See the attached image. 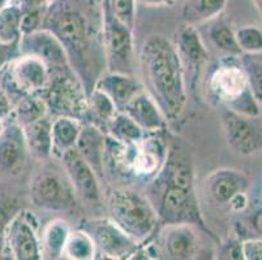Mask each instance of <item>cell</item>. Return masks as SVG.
<instances>
[{"instance_id": "2", "label": "cell", "mask_w": 262, "mask_h": 260, "mask_svg": "<svg viewBox=\"0 0 262 260\" xmlns=\"http://www.w3.org/2000/svg\"><path fill=\"white\" fill-rule=\"evenodd\" d=\"M147 195L158 214L161 225L190 224L216 240L202 215L196 190V173L188 146L180 139L168 142L167 159L149 183Z\"/></svg>"}, {"instance_id": "17", "label": "cell", "mask_w": 262, "mask_h": 260, "mask_svg": "<svg viewBox=\"0 0 262 260\" xmlns=\"http://www.w3.org/2000/svg\"><path fill=\"white\" fill-rule=\"evenodd\" d=\"M249 178L244 172L233 168H219L209 173L202 183L205 197L218 208H228L231 200L240 193H247Z\"/></svg>"}, {"instance_id": "21", "label": "cell", "mask_w": 262, "mask_h": 260, "mask_svg": "<svg viewBox=\"0 0 262 260\" xmlns=\"http://www.w3.org/2000/svg\"><path fill=\"white\" fill-rule=\"evenodd\" d=\"M121 112L128 114L147 134L167 130L168 123L163 112L146 90L136 95Z\"/></svg>"}, {"instance_id": "43", "label": "cell", "mask_w": 262, "mask_h": 260, "mask_svg": "<svg viewBox=\"0 0 262 260\" xmlns=\"http://www.w3.org/2000/svg\"><path fill=\"white\" fill-rule=\"evenodd\" d=\"M248 207V195L247 193H240L236 197L233 198L232 200L228 204V208L233 214H239V212H243Z\"/></svg>"}, {"instance_id": "50", "label": "cell", "mask_w": 262, "mask_h": 260, "mask_svg": "<svg viewBox=\"0 0 262 260\" xmlns=\"http://www.w3.org/2000/svg\"><path fill=\"white\" fill-rule=\"evenodd\" d=\"M51 2H54V0H51Z\"/></svg>"}, {"instance_id": "8", "label": "cell", "mask_w": 262, "mask_h": 260, "mask_svg": "<svg viewBox=\"0 0 262 260\" xmlns=\"http://www.w3.org/2000/svg\"><path fill=\"white\" fill-rule=\"evenodd\" d=\"M50 77L51 72L40 59L21 54L0 73V86L15 104L26 95L39 94L47 86Z\"/></svg>"}, {"instance_id": "4", "label": "cell", "mask_w": 262, "mask_h": 260, "mask_svg": "<svg viewBox=\"0 0 262 260\" xmlns=\"http://www.w3.org/2000/svg\"><path fill=\"white\" fill-rule=\"evenodd\" d=\"M163 133L146 134L135 143H121L106 135L104 171L123 180L149 185L167 159L168 140Z\"/></svg>"}, {"instance_id": "33", "label": "cell", "mask_w": 262, "mask_h": 260, "mask_svg": "<svg viewBox=\"0 0 262 260\" xmlns=\"http://www.w3.org/2000/svg\"><path fill=\"white\" fill-rule=\"evenodd\" d=\"M21 35V8L15 4L0 12V42L17 43Z\"/></svg>"}, {"instance_id": "26", "label": "cell", "mask_w": 262, "mask_h": 260, "mask_svg": "<svg viewBox=\"0 0 262 260\" xmlns=\"http://www.w3.org/2000/svg\"><path fill=\"white\" fill-rule=\"evenodd\" d=\"M227 3L228 0H184L180 14L184 23L196 26L221 17Z\"/></svg>"}, {"instance_id": "45", "label": "cell", "mask_w": 262, "mask_h": 260, "mask_svg": "<svg viewBox=\"0 0 262 260\" xmlns=\"http://www.w3.org/2000/svg\"><path fill=\"white\" fill-rule=\"evenodd\" d=\"M252 225L258 233H262V209L257 211L252 218Z\"/></svg>"}, {"instance_id": "38", "label": "cell", "mask_w": 262, "mask_h": 260, "mask_svg": "<svg viewBox=\"0 0 262 260\" xmlns=\"http://www.w3.org/2000/svg\"><path fill=\"white\" fill-rule=\"evenodd\" d=\"M244 260H262V238H249L242 242Z\"/></svg>"}, {"instance_id": "16", "label": "cell", "mask_w": 262, "mask_h": 260, "mask_svg": "<svg viewBox=\"0 0 262 260\" xmlns=\"http://www.w3.org/2000/svg\"><path fill=\"white\" fill-rule=\"evenodd\" d=\"M20 51L24 55H33L40 59L49 66L51 73L72 69L63 44L47 29L40 28L23 35L20 39Z\"/></svg>"}, {"instance_id": "20", "label": "cell", "mask_w": 262, "mask_h": 260, "mask_svg": "<svg viewBox=\"0 0 262 260\" xmlns=\"http://www.w3.org/2000/svg\"><path fill=\"white\" fill-rule=\"evenodd\" d=\"M94 87L103 91L120 112L136 95L145 90L142 81L137 80L135 75L107 70L97 80Z\"/></svg>"}, {"instance_id": "46", "label": "cell", "mask_w": 262, "mask_h": 260, "mask_svg": "<svg viewBox=\"0 0 262 260\" xmlns=\"http://www.w3.org/2000/svg\"><path fill=\"white\" fill-rule=\"evenodd\" d=\"M0 259H9L8 250H7V243L4 234H0Z\"/></svg>"}, {"instance_id": "19", "label": "cell", "mask_w": 262, "mask_h": 260, "mask_svg": "<svg viewBox=\"0 0 262 260\" xmlns=\"http://www.w3.org/2000/svg\"><path fill=\"white\" fill-rule=\"evenodd\" d=\"M28 152L23 128L8 119L3 134L0 135V171L9 175L18 173L25 166Z\"/></svg>"}, {"instance_id": "12", "label": "cell", "mask_w": 262, "mask_h": 260, "mask_svg": "<svg viewBox=\"0 0 262 260\" xmlns=\"http://www.w3.org/2000/svg\"><path fill=\"white\" fill-rule=\"evenodd\" d=\"M221 123L227 146L235 154L252 156L262 150V120L221 108Z\"/></svg>"}, {"instance_id": "24", "label": "cell", "mask_w": 262, "mask_h": 260, "mask_svg": "<svg viewBox=\"0 0 262 260\" xmlns=\"http://www.w3.org/2000/svg\"><path fill=\"white\" fill-rule=\"evenodd\" d=\"M52 117L50 114L35 120L25 126H21L25 137L26 146L30 154L38 159L52 157V139H51Z\"/></svg>"}, {"instance_id": "11", "label": "cell", "mask_w": 262, "mask_h": 260, "mask_svg": "<svg viewBox=\"0 0 262 260\" xmlns=\"http://www.w3.org/2000/svg\"><path fill=\"white\" fill-rule=\"evenodd\" d=\"M9 259L42 260L39 220L29 209H18L4 230Z\"/></svg>"}, {"instance_id": "10", "label": "cell", "mask_w": 262, "mask_h": 260, "mask_svg": "<svg viewBox=\"0 0 262 260\" xmlns=\"http://www.w3.org/2000/svg\"><path fill=\"white\" fill-rule=\"evenodd\" d=\"M102 42H103L106 70L135 75V39L133 29L119 22L108 14L102 13Z\"/></svg>"}, {"instance_id": "47", "label": "cell", "mask_w": 262, "mask_h": 260, "mask_svg": "<svg viewBox=\"0 0 262 260\" xmlns=\"http://www.w3.org/2000/svg\"><path fill=\"white\" fill-rule=\"evenodd\" d=\"M15 4H18L17 0H0V12H3L4 9L15 6Z\"/></svg>"}, {"instance_id": "25", "label": "cell", "mask_w": 262, "mask_h": 260, "mask_svg": "<svg viewBox=\"0 0 262 260\" xmlns=\"http://www.w3.org/2000/svg\"><path fill=\"white\" fill-rule=\"evenodd\" d=\"M118 112L119 109L116 108L113 100L110 99L103 91L94 87L88 94V109L84 124H92L101 129L102 132L107 133L108 125Z\"/></svg>"}, {"instance_id": "3", "label": "cell", "mask_w": 262, "mask_h": 260, "mask_svg": "<svg viewBox=\"0 0 262 260\" xmlns=\"http://www.w3.org/2000/svg\"><path fill=\"white\" fill-rule=\"evenodd\" d=\"M142 85L156 100L168 124L182 120L188 103L184 69L173 42L163 35H151L139 55Z\"/></svg>"}, {"instance_id": "48", "label": "cell", "mask_w": 262, "mask_h": 260, "mask_svg": "<svg viewBox=\"0 0 262 260\" xmlns=\"http://www.w3.org/2000/svg\"><path fill=\"white\" fill-rule=\"evenodd\" d=\"M254 8H256L257 13L259 14V17L262 18V0H252Z\"/></svg>"}, {"instance_id": "15", "label": "cell", "mask_w": 262, "mask_h": 260, "mask_svg": "<svg viewBox=\"0 0 262 260\" xmlns=\"http://www.w3.org/2000/svg\"><path fill=\"white\" fill-rule=\"evenodd\" d=\"M59 160L78 199L92 206H99L103 200L101 180L77 150L67 151Z\"/></svg>"}, {"instance_id": "14", "label": "cell", "mask_w": 262, "mask_h": 260, "mask_svg": "<svg viewBox=\"0 0 262 260\" xmlns=\"http://www.w3.org/2000/svg\"><path fill=\"white\" fill-rule=\"evenodd\" d=\"M94 240L98 255L111 260H129L139 242L119 228L111 219H92L82 225Z\"/></svg>"}, {"instance_id": "39", "label": "cell", "mask_w": 262, "mask_h": 260, "mask_svg": "<svg viewBox=\"0 0 262 260\" xmlns=\"http://www.w3.org/2000/svg\"><path fill=\"white\" fill-rule=\"evenodd\" d=\"M9 200H6L4 198L0 199V234H4V230H6L9 220H11V219L13 218V215L18 211V209L13 208L11 204H7Z\"/></svg>"}, {"instance_id": "51", "label": "cell", "mask_w": 262, "mask_h": 260, "mask_svg": "<svg viewBox=\"0 0 262 260\" xmlns=\"http://www.w3.org/2000/svg\"><path fill=\"white\" fill-rule=\"evenodd\" d=\"M17 2H18V0H17Z\"/></svg>"}, {"instance_id": "22", "label": "cell", "mask_w": 262, "mask_h": 260, "mask_svg": "<svg viewBox=\"0 0 262 260\" xmlns=\"http://www.w3.org/2000/svg\"><path fill=\"white\" fill-rule=\"evenodd\" d=\"M106 133L92 124H84L75 149L84 157V160L94 169L99 180L106 177L104 171V151H106Z\"/></svg>"}, {"instance_id": "1", "label": "cell", "mask_w": 262, "mask_h": 260, "mask_svg": "<svg viewBox=\"0 0 262 260\" xmlns=\"http://www.w3.org/2000/svg\"><path fill=\"white\" fill-rule=\"evenodd\" d=\"M92 12L81 7L78 0H54L43 14L42 28L60 40L71 66L78 76L88 94L106 72L102 14L95 20Z\"/></svg>"}, {"instance_id": "49", "label": "cell", "mask_w": 262, "mask_h": 260, "mask_svg": "<svg viewBox=\"0 0 262 260\" xmlns=\"http://www.w3.org/2000/svg\"><path fill=\"white\" fill-rule=\"evenodd\" d=\"M6 123L7 120H4L3 117H0V135L3 134L4 129H6Z\"/></svg>"}, {"instance_id": "42", "label": "cell", "mask_w": 262, "mask_h": 260, "mask_svg": "<svg viewBox=\"0 0 262 260\" xmlns=\"http://www.w3.org/2000/svg\"><path fill=\"white\" fill-rule=\"evenodd\" d=\"M51 0H18V7L21 11H34V9H45L49 7Z\"/></svg>"}, {"instance_id": "35", "label": "cell", "mask_w": 262, "mask_h": 260, "mask_svg": "<svg viewBox=\"0 0 262 260\" xmlns=\"http://www.w3.org/2000/svg\"><path fill=\"white\" fill-rule=\"evenodd\" d=\"M235 37L243 54L254 55L262 52V30L257 26H242L235 30Z\"/></svg>"}, {"instance_id": "36", "label": "cell", "mask_w": 262, "mask_h": 260, "mask_svg": "<svg viewBox=\"0 0 262 260\" xmlns=\"http://www.w3.org/2000/svg\"><path fill=\"white\" fill-rule=\"evenodd\" d=\"M45 11H42V9H34V11L25 12L21 11V34H29V33H33L35 30H38V29L42 28V20H43Z\"/></svg>"}, {"instance_id": "41", "label": "cell", "mask_w": 262, "mask_h": 260, "mask_svg": "<svg viewBox=\"0 0 262 260\" xmlns=\"http://www.w3.org/2000/svg\"><path fill=\"white\" fill-rule=\"evenodd\" d=\"M12 109H13V102L8 97V94L4 91L3 87L0 86V117L8 120L11 117Z\"/></svg>"}, {"instance_id": "29", "label": "cell", "mask_w": 262, "mask_h": 260, "mask_svg": "<svg viewBox=\"0 0 262 260\" xmlns=\"http://www.w3.org/2000/svg\"><path fill=\"white\" fill-rule=\"evenodd\" d=\"M210 28L208 30L209 39L211 44L218 51L223 52L226 56H240L243 55L239 44H237L235 30L222 18H215L210 21Z\"/></svg>"}, {"instance_id": "44", "label": "cell", "mask_w": 262, "mask_h": 260, "mask_svg": "<svg viewBox=\"0 0 262 260\" xmlns=\"http://www.w3.org/2000/svg\"><path fill=\"white\" fill-rule=\"evenodd\" d=\"M176 0H137V3L142 4L145 7H151V8H159V7H171L175 4Z\"/></svg>"}, {"instance_id": "27", "label": "cell", "mask_w": 262, "mask_h": 260, "mask_svg": "<svg viewBox=\"0 0 262 260\" xmlns=\"http://www.w3.org/2000/svg\"><path fill=\"white\" fill-rule=\"evenodd\" d=\"M70 224L63 219H54L49 221L40 233V245L43 259H61L67 238L71 233Z\"/></svg>"}, {"instance_id": "30", "label": "cell", "mask_w": 262, "mask_h": 260, "mask_svg": "<svg viewBox=\"0 0 262 260\" xmlns=\"http://www.w3.org/2000/svg\"><path fill=\"white\" fill-rule=\"evenodd\" d=\"M46 106L38 95H26L13 104L11 117L20 126H25L35 120L47 116Z\"/></svg>"}, {"instance_id": "9", "label": "cell", "mask_w": 262, "mask_h": 260, "mask_svg": "<svg viewBox=\"0 0 262 260\" xmlns=\"http://www.w3.org/2000/svg\"><path fill=\"white\" fill-rule=\"evenodd\" d=\"M63 171V168H61ZM30 198L35 207L54 212H68L76 208L78 198L66 173L43 168L30 181Z\"/></svg>"}, {"instance_id": "37", "label": "cell", "mask_w": 262, "mask_h": 260, "mask_svg": "<svg viewBox=\"0 0 262 260\" xmlns=\"http://www.w3.org/2000/svg\"><path fill=\"white\" fill-rule=\"evenodd\" d=\"M21 55L20 42L2 43L0 42V73Z\"/></svg>"}, {"instance_id": "7", "label": "cell", "mask_w": 262, "mask_h": 260, "mask_svg": "<svg viewBox=\"0 0 262 260\" xmlns=\"http://www.w3.org/2000/svg\"><path fill=\"white\" fill-rule=\"evenodd\" d=\"M38 97L43 100L51 117L68 116L84 123L88 109V90L73 69L51 73L49 83Z\"/></svg>"}, {"instance_id": "28", "label": "cell", "mask_w": 262, "mask_h": 260, "mask_svg": "<svg viewBox=\"0 0 262 260\" xmlns=\"http://www.w3.org/2000/svg\"><path fill=\"white\" fill-rule=\"evenodd\" d=\"M98 257V251L94 240L85 229L71 230L67 238L61 259L68 260H94Z\"/></svg>"}, {"instance_id": "6", "label": "cell", "mask_w": 262, "mask_h": 260, "mask_svg": "<svg viewBox=\"0 0 262 260\" xmlns=\"http://www.w3.org/2000/svg\"><path fill=\"white\" fill-rule=\"evenodd\" d=\"M110 219L139 243L154 237L161 221L147 195L130 187H115L107 197Z\"/></svg>"}, {"instance_id": "40", "label": "cell", "mask_w": 262, "mask_h": 260, "mask_svg": "<svg viewBox=\"0 0 262 260\" xmlns=\"http://www.w3.org/2000/svg\"><path fill=\"white\" fill-rule=\"evenodd\" d=\"M221 256L223 259H237V260H244L243 257V251H242V242H237V241H230L228 243L223 245L222 251H221Z\"/></svg>"}, {"instance_id": "31", "label": "cell", "mask_w": 262, "mask_h": 260, "mask_svg": "<svg viewBox=\"0 0 262 260\" xmlns=\"http://www.w3.org/2000/svg\"><path fill=\"white\" fill-rule=\"evenodd\" d=\"M106 134L121 143H135L142 139L147 133H145L128 114L119 111L108 125Z\"/></svg>"}, {"instance_id": "32", "label": "cell", "mask_w": 262, "mask_h": 260, "mask_svg": "<svg viewBox=\"0 0 262 260\" xmlns=\"http://www.w3.org/2000/svg\"><path fill=\"white\" fill-rule=\"evenodd\" d=\"M137 0H101V12L135 30Z\"/></svg>"}, {"instance_id": "13", "label": "cell", "mask_w": 262, "mask_h": 260, "mask_svg": "<svg viewBox=\"0 0 262 260\" xmlns=\"http://www.w3.org/2000/svg\"><path fill=\"white\" fill-rule=\"evenodd\" d=\"M183 69L188 92L196 94L202 72L209 63V51L205 47L196 26L184 23L179 28L173 40Z\"/></svg>"}, {"instance_id": "34", "label": "cell", "mask_w": 262, "mask_h": 260, "mask_svg": "<svg viewBox=\"0 0 262 260\" xmlns=\"http://www.w3.org/2000/svg\"><path fill=\"white\" fill-rule=\"evenodd\" d=\"M240 64L244 69L247 77L248 87L251 90L254 100L261 106L262 104V63L256 60L252 55L243 54L239 56Z\"/></svg>"}, {"instance_id": "23", "label": "cell", "mask_w": 262, "mask_h": 260, "mask_svg": "<svg viewBox=\"0 0 262 260\" xmlns=\"http://www.w3.org/2000/svg\"><path fill=\"white\" fill-rule=\"evenodd\" d=\"M82 125L84 123L75 117H68V116L52 117V156L60 159L67 151L75 149Z\"/></svg>"}, {"instance_id": "18", "label": "cell", "mask_w": 262, "mask_h": 260, "mask_svg": "<svg viewBox=\"0 0 262 260\" xmlns=\"http://www.w3.org/2000/svg\"><path fill=\"white\" fill-rule=\"evenodd\" d=\"M190 224H166L159 230L158 246L163 259L190 260L199 254V235Z\"/></svg>"}, {"instance_id": "5", "label": "cell", "mask_w": 262, "mask_h": 260, "mask_svg": "<svg viewBox=\"0 0 262 260\" xmlns=\"http://www.w3.org/2000/svg\"><path fill=\"white\" fill-rule=\"evenodd\" d=\"M208 99L221 108L247 116H259L261 106L248 87L239 56H226L210 70L206 81Z\"/></svg>"}]
</instances>
